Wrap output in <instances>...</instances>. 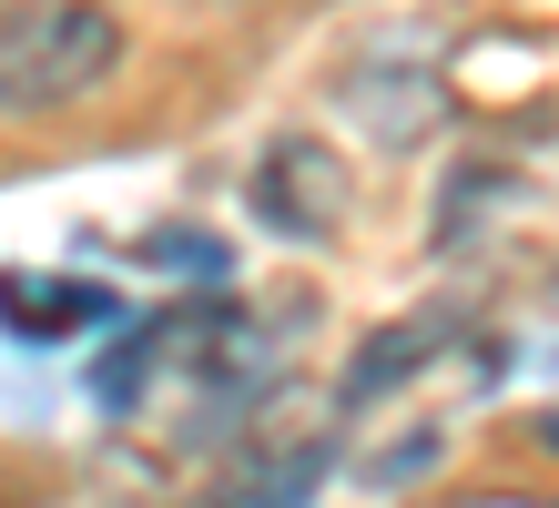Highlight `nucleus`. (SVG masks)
<instances>
[{"instance_id": "f257e3e1", "label": "nucleus", "mask_w": 559, "mask_h": 508, "mask_svg": "<svg viewBox=\"0 0 559 508\" xmlns=\"http://www.w3.org/2000/svg\"><path fill=\"white\" fill-rule=\"evenodd\" d=\"M122 72V21L103 0H11L0 11V122H51Z\"/></svg>"}, {"instance_id": "f03ea898", "label": "nucleus", "mask_w": 559, "mask_h": 508, "mask_svg": "<svg viewBox=\"0 0 559 508\" xmlns=\"http://www.w3.org/2000/svg\"><path fill=\"white\" fill-rule=\"evenodd\" d=\"M254 214L275 234H295V245H325L336 214H346V163L325 143H306V132L265 143V163H254Z\"/></svg>"}, {"instance_id": "7ed1b4c3", "label": "nucleus", "mask_w": 559, "mask_h": 508, "mask_svg": "<svg viewBox=\"0 0 559 508\" xmlns=\"http://www.w3.org/2000/svg\"><path fill=\"white\" fill-rule=\"evenodd\" d=\"M0 305H11V335H31V346H61V335H82V326H103L122 316V305L92 285V275H41V285H21V275H0Z\"/></svg>"}, {"instance_id": "20e7f679", "label": "nucleus", "mask_w": 559, "mask_h": 508, "mask_svg": "<svg viewBox=\"0 0 559 508\" xmlns=\"http://www.w3.org/2000/svg\"><path fill=\"white\" fill-rule=\"evenodd\" d=\"M448 335H457L448 316H407V326H377L367 346H356V366H346V397H356V406H367V397H386L397 377H417V366L438 356Z\"/></svg>"}, {"instance_id": "39448f33", "label": "nucleus", "mask_w": 559, "mask_h": 508, "mask_svg": "<svg viewBox=\"0 0 559 508\" xmlns=\"http://www.w3.org/2000/svg\"><path fill=\"white\" fill-rule=\"evenodd\" d=\"M325 458H336V448H295V458L275 468V488H254L245 508H306V498H316V479H325Z\"/></svg>"}, {"instance_id": "423d86ee", "label": "nucleus", "mask_w": 559, "mask_h": 508, "mask_svg": "<svg viewBox=\"0 0 559 508\" xmlns=\"http://www.w3.org/2000/svg\"><path fill=\"white\" fill-rule=\"evenodd\" d=\"M457 508H549V498H539V488H530V498H519V488H488V498H457Z\"/></svg>"}]
</instances>
